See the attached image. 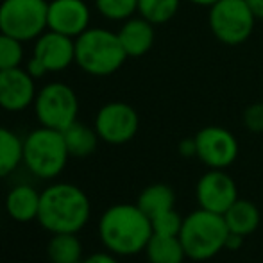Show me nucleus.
I'll list each match as a JSON object with an SVG mask.
<instances>
[{"label":"nucleus","instance_id":"nucleus-1","mask_svg":"<svg viewBox=\"0 0 263 263\" xmlns=\"http://www.w3.org/2000/svg\"><path fill=\"white\" fill-rule=\"evenodd\" d=\"M91 218V202L81 186L68 181H54L42 190L38 222L50 235L81 233Z\"/></svg>","mask_w":263,"mask_h":263},{"label":"nucleus","instance_id":"nucleus-2","mask_svg":"<svg viewBox=\"0 0 263 263\" xmlns=\"http://www.w3.org/2000/svg\"><path fill=\"white\" fill-rule=\"evenodd\" d=\"M97 233L106 251L117 256H135L145 251L153 236V222L138 204L120 202L102 211Z\"/></svg>","mask_w":263,"mask_h":263},{"label":"nucleus","instance_id":"nucleus-3","mask_svg":"<svg viewBox=\"0 0 263 263\" xmlns=\"http://www.w3.org/2000/svg\"><path fill=\"white\" fill-rule=\"evenodd\" d=\"M127 61L118 34L109 29L88 27L76 38V65L93 77H107Z\"/></svg>","mask_w":263,"mask_h":263},{"label":"nucleus","instance_id":"nucleus-4","mask_svg":"<svg viewBox=\"0 0 263 263\" xmlns=\"http://www.w3.org/2000/svg\"><path fill=\"white\" fill-rule=\"evenodd\" d=\"M68 159L70 153L63 131L40 125L24 138V166L36 179H58L68 165Z\"/></svg>","mask_w":263,"mask_h":263},{"label":"nucleus","instance_id":"nucleus-5","mask_svg":"<svg viewBox=\"0 0 263 263\" xmlns=\"http://www.w3.org/2000/svg\"><path fill=\"white\" fill-rule=\"evenodd\" d=\"M229 236L224 215L208 210H195L183 218L179 238L186 251V258L195 261L211 260L220 251L226 249V240Z\"/></svg>","mask_w":263,"mask_h":263},{"label":"nucleus","instance_id":"nucleus-6","mask_svg":"<svg viewBox=\"0 0 263 263\" xmlns=\"http://www.w3.org/2000/svg\"><path fill=\"white\" fill-rule=\"evenodd\" d=\"M256 22L246 0H218L208 7L211 34L228 47L246 43L253 34Z\"/></svg>","mask_w":263,"mask_h":263},{"label":"nucleus","instance_id":"nucleus-7","mask_svg":"<svg viewBox=\"0 0 263 263\" xmlns=\"http://www.w3.org/2000/svg\"><path fill=\"white\" fill-rule=\"evenodd\" d=\"M32 107L40 125L65 131L73 122H77L79 99L72 86L61 81H54L40 88Z\"/></svg>","mask_w":263,"mask_h":263},{"label":"nucleus","instance_id":"nucleus-8","mask_svg":"<svg viewBox=\"0 0 263 263\" xmlns=\"http://www.w3.org/2000/svg\"><path fill=\"white\" fill-rule=\"evenodd\" d=\"M45 0H2L0 2V32L20 42H31L47 31Z\"/></svg>","mask_w":263,"mask_h":263},{"label":"nucleus","instance_id":"nucleus-9","mask_svg":"<svg viewBox=\"0 0 263 263\" xmlns=\"http://www.w3.org/2000/svg\"><path fill=\"white\" fill-rule=\"evenodd\" d=\"M93 127L101 142L109 145H124L131 142L140 129V117L127 102H107L97 111Z\"/></svg>","mask_w":263,"mask_h":263},{"label":"nucleus","instance_id":"nucleus-10","mask_svg":"<svg viewBox=\"0 0 263 263\" xmlns=\"http://www.w3.org/2000/svg\"><path fill=\"white\" fill-rule=\"evenodd\" d=\"M195 138L197 158L210 168H228L238 158V140L231 131L220 125L202 127Z\"/></svg>","mask_w":263,"mask_h":263},{"label":"nucleus","instance_id":"nucleus-11","mask_svg":"<svg viewBox=\"0 0 263 263\" xmlns=\"http://www.w3.org/2000/svg\"><path fill=\"white\" fill-rule=\"evenodd\" d=\"M195 194L202 210L224 215L229 206L238 199V188L233 177L224 170L210 168L204 176H201Z\"/></svg>","mask_w":263,"mask_h":263},{"label":"nucleus","instance_id":"nucleus-12","mask_svg":"<svg viewBox=\"0 0 263 263\" xmlns=\"http://www.w3.org/2000/svg\"><path fill=\"white\" fill-rule=\"evenodd\" d=\"M34 77L22 66L0 70V107L9 113H20L34 104Z\"/></svg>","mask_w":263,"mask_h":263},{"label":"nucleus","instance_id":"nucleus-13","mask_svg":"<svg viewBox=\"0 0 263 263\" xmlns=\"http://www.w3.org/2000/svg\"><path fill=\"white\" fill-rule=\"evenodd\" d=\"M90 7L84 0H52L47 11V27L76 40L90 27Z\"/></svg>","mask_w":263,"mask_h":263},{"label":"nucleus","instance_id":"nucleus-14","mask_svg":"<svg viewBox=\"0 0 263 263\" xmlns=\"http://www.w3.org/2000/svg\"><path fill=\"white\" fill-rule=\"evenodd\" d=\"M32 58L38 59L47 72H63L76 63V40L49 29L34 40Z\"/></svg>","mask_w":263,"mask_h":263},{"label":"nucleus","instance_id":"nucleus-15","mask_svg":"<svg viewBox=\"0 0 263 263\" xmlns=\"http://www.w3.org/2000/svg\"><path fill=\"white\" fill-rule=\"evenodd\" d=\"M42 192L31 183H16L4 197V210L11 220L27 224L38 218Z\"/></svg>","mask_w":263,"mask_h":263},{"label":"nucleus","instance_id":"nucleus-16","mask_svg":"<svg viewBox=\"0 0 263 263\" xmlns=\"http://www.w3.org/2000/svg\"><path fill=\"white\" fill-rule=\"evenodd\" d=\"M117 34L127 58H142L153 49L156 42L154 24L140 14L122 22V27L118 29Z\"/></svg>","mask_w":263,"mask_h":263},{"label":"nucleus","instance_id":"nucleus-17","mask_svg":"<svg viewBox=\"0 0 263 263\" xmlns=\"http://www.w3.org/2000/svg\"><path fill=\"white\" fill-rule=\"evenodd\" d=\"M224 220L228 224L229 233L249 236L251 233H254L258 229L261 215L254 202L246 201V199H236L224 213Z\"/></svg>","mask_w":263,"mask_h":263},{"label":"nucleus","instance_id":"nucleus-18","mask_svg":"<svg viewBox=\"0 0 263 263\" xmlns=\"http://www.w3.org/2000/svg\"><path fill=\"white\" fill-rule=\"evenodd\" d=\"M47 258L50 263H81L84 246L79 233H55L47 243Z\"/></svg>","mask_w":263,"mask_h":263},{"label":"nucleus","instance_id":"nucleus-19","mask_svg":"<svg viewBox=\"0 0 263 263\" xmlns=\"http://www.w3.org/2000/svg\"><path fill=\"white\" fill-rule=\"evenodd\" d=\"M65 136V143L66 149L70 153V158H88L97 151L99 147V138L95 127L83 124V122H73L68 129L63 131Z\"/></svg>","mask_w":263,"mask_h":263},{"label":"nucleus","instance_id":"nucleus-20","mask_svg":"<svg viewBox=\"0 0 263 263\" xmlns=\"http://www.w3.org/2000/svg\"><path fill=\"white\" fill-rule=\"evenodd\" d=\"M20 165H24V138L0 125V179L14 174Z\"/></svg>","mask_w":263,"mask_h":263},{"label":"nucleus","instance_id":"nucleus-21","mask_svg":"<svg viewBox=\"0 0 263 263\" xmlns=\"http://www.w3.org/2000/svg\"><path fill=\"white\" fill-rule=\"evenodd\" d=\"M136 204H138V208L147 217L154 218L159 213L174 210V206H176V194H174V190L168 184L154 183L140 192L138 199H136Z\"/></svg>","mask_w":263,"mask_h":263},{"label":"nucleus","instance_id":"nucleus-22","mask_svg":"<svg viewBox=\"0 0 263 263\" xmlns=\"http://www.w3.org/2000/svg\"><path fill=\"white\" fill-rule=\"evenodd\" d=\"M145 254L149 263H183L186 258V251L179 236H165L154 233L145 247Z\"/></svg>","mask_w":263,"mask_h":263},{"label":"nucleus","instance_id":"nucleus-23","mask_svg":"<svg viewBox=\"0 0 263 263\" xmlns=\"http://www.w3.org/2000/svg\"><path fill=\"white\" fill-rule=\"evenodd\" d=\"M183 0H138V14L154 25L168 24L179 13Z\"/></svg>","mask_w":263,"mask_h":263},{"label":"nucleus","instance_id":"nucleus-24","mask_svg":"<svg viewBox=\"0 0 263 263\" xmlns=\"http://www.w3.org/2000/svg\"><path fill=\"white\" fill-rule=\"evenodd\" d=\"M97 11L111 22H125L138 14V0H95Z\"/></svg>","mask_w":263,"mask_h":263},{"label":"nucleus","instance_id":"nucleus-25","mask_svg":"<svg viewBox=\"0 0 263 263\" xmlns=\"http://www.w3.org/2000/svg\"><path fill=\"white\" fill-rule=\"evenodd\" d=\"M24 61V42L0 32V70L16 68Z\"/></svg>","mask_w":263,"mask_h":263},{"label":"nucleus","instance_id":"nucleus-26","mask_svg":"<svg viewBox=\"0 0 263 263\" xmlns=\"http://www.w3.org/2000/svg\"><path fill=\"white\" fill-rule=\"evenodd\" d=\"M153 222V233L154 235H165V236H179L181 228H183V217L176 210H168L165 213H159Z\"/></svg>","mask_w":263,"mask_h":263},{"label":"nucleus","instance_id":"nucleus-27","mask_svg":"<svg viewBox=\"0 0 263 263\" xmlns=\"http://www.w3.org/2000/svg\"><path fill=\"white\" fill-rule=\"evenodd\" d=\"M242 122L247 131L254 133V135L263 133V102H253L251 106H247L243 109Z\"/></svg>","mask_w":263,"mask_h":263},{"label":"nucleus","instance_id":"nucleus-28","mask_svg":"<svg viewBox=\"0 0 263 263\" xmlns=\"http://www.w3.org/2000/svg\"><path fill=\"white\" fill-rule=\"evenodd\" d=\"M81 263H118V256L109 251H97V253L84 256Z\"/></svg>","mask_w":263,"mask_h":263},{"label":"nucleus","instance_id":"nucleus-29","mask_svg":"<svg viewBox=\"0 0 263 263\" xmlns=\"http://www.w3.org/2000/svg\"><path fill=\"white\" fill-rule=\"evenodd\" d=\"M179 153H181V156H184V158H192V156H195L197 158V145H195V138H184V140H181L179 142Z\"/></svg>","mask_w":263,"mask_h":263},{"label":"nucleus","instance_id":"nucleus-30","mask_svg":"<svg viewBox=\"0 0 263 263\" xmlns=\"http://www.w3.org/2000/svg\"><path fill=\"white\" fill-rule=\"evenodd\" d=\"M25 70H27L29 73H31L32 77H34V79H40V77H43V76H47V70L43 68V65L42 63L38 61V59H34L31 55V59H29L27 63H25Z\"/></svg>","mask_w":263,"mask_h":263},{"label":"nucleus","instance_id":"nucleus-31","mask_svg":"<svg viewBox=\"0 0 263 263\" xmlns=\"http://www.w3.org/2000/svg\"><path fill=\"white\" fill-rule=\"evenodd\" d=\"M243 240H246V236L242 235H236V233H229L228 240H226V249H240V247L243 246Z\"/></svg>","mask_w":263,"mask_h":263},{"label":"nucleus","instance_id":"nucleus-32","mask_svg":"<svg viewBox=\"0 0 263 263\" xmlns=\"http://www.w3.org/2000/svg\"><path fill=\"white\" fill-rule=\"evenodd\" d=\"M246 2L256 16V20H263V0H246Z\"/></svg>","mask_w":263,"mask_h":263},{"label":"nucleus","instance_id":"nucleus-33","mask_svg":"<svg viewBox=\"0 0 263 263\" xmlns=\"http://www.w3.org/2000/svg\"><path fill=\"white\" fill-rule=\"evenodd\" d=\"M186 2L194 4V6H199V7H211L215 2H218V0H186Z\"/></svg>","mask_w":263,"mask_h":263}]
</instances>
